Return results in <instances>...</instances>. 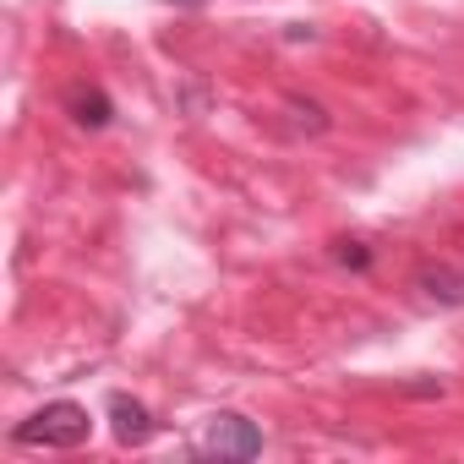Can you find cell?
<instances>
[{"instance_id": "6", "label": "cell", "mask_w": 464, "mask_h": 464, "mask_svg": "<svg viewBox=\"0 0 464 464\" xmlns=\"http://www.w3.org/2000/svg\"><path fill=\"white\" fill-rule=\"evenodd\" d=\"M285 110L295 115V131H312V137H317V131H328V115H323V104H312V99H290Z\"/></svg>"}, {"instance_id": "2", "label": "cell", "mask_w": 464, "mask_h": 464, "mask_svg": "<svg viewBox=\"0 0 464 464\" xmlns=\"http://www.w3.org/2000/svg\"><path fill=\"white\" fill-rule=\"evenodd\" d=\"M191 453H202V459H257L263 453V431L241 410H218V415H208L202 442Z\"/></svg>"}, {"instance_id": "9", "label": "cell", "mask_w": 464, "mask_h": 464, "mask_svg": "<svg viewBox=\"0 0 464 464\" xmlns=\"http://www.w3.org/2000/svg\"><path fill=\"white\" fill-rule=\"evenodd\" d=\"M175 6H202V0H175Z\"/></svg>"}, {"instance_id": "8", "label": "cell", "mask_w": 464, "mask_h": 464, "mask_svg": "<svg viewBox=\"0 0 464 464\" xmlns=\"http://www.w3.org/2000/svg\"><path fill=\"white\" fill-rule=\"evenodd\" d=\"M180 104H186L191 115H202V110H208V88H202V82H191V88L180 93Z\"/></svg>"}, {"instance_id": "3", "label": "cell", "mask_w": 464, "mask_h": 464, "mask_svg": "<svg viewBox=\"0 0 464 464\" xmlns=\"http://www.w3.org/2000/svg\"><path fill=\"white\" fill-rule=\"evenodd\" d=\"M415 295L431 301V306H464V268L426 263V268L415 274Z\"/></svg>"}, {"instance_id": "4", "label": "cell", "mask_w": 464, "mask_h": 464, "mask_svg": "<svg viewBox=\"0 0 464 464\" xmlns=\"http://www.w3.org/2000/svg\"><path fill=\"white\" fill-rule=\"evenodd\" d=\"M110 426H115V437H121L126 448H137V442L153 437V415H148V404L131 399V393H110Z\"/></svg>"}, {"instance_id": "1", "label": "cell", "mask_w": 464, "mask_h": 464, "mask_svg": "<svg viewBox=\"0 0 464 464\" xmlns=\"http://www.w3.org/2000/svg\"><path fill=\"white\" fill-rule=\"evenodd\" d=\"M88 431H93V415L82 404H72V399H55V404L34 410L12 431V442H23V448H82Z\"/></svg>"}, {"instance_id": "7", "label": "cell", "mask_w": 464, "mask_h": 464, "mask_svg": "<svg viewBox=\"0 0 464 464\" xmlns=\"http://www.w3.org/2000/svg\"><path fill=\"white\" fill-rule=\"evenodd\" d=\"M372 257H377V252H372L366 241H334V263H339V268L366 274V268H372Z\"/></svg>"}, {"instance_id": "5", "label": "cell", "mask_w": 464, "mask_h": 464, "mask_svg": "<svg viewBox=\"0 0 464 464\" xmlns=\"http://www.w3.org/2000/svg\"><path fill=\"white\" fill-rule=\"evenodd\" d=\"M66 104H72V121H77V126H88V131L110 126V115H115V110H110V99H104L99 88H72V99H66Z\"/></svg>"}]
</instances>
